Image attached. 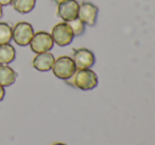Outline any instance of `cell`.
I'll return each instance as SVG.
<instances>
[{
	"label": "cell",
	"instance_id": "obj_1",
	"mask_svg": "<svg viewBox=\"0 0 155 145\" xmlns=\"http://www.w3.org/2000/svg\"><path fill=\"white\" fill-rule=\"evenodd\" d=\"M74 87L82 90V91H90L98 85V76L93 70L82 69L76 70L73 75Z\"/></svg>",
	"mask_w": 155,
	"mask_h": 145
},
{
	"label": "cell",
	"instance_id": "obj_2",
	"mask_svg": "<svg viewBox=\"0 0 155 145\" xmlns=\"http://www.w3.org/2000/svg\"><path fill=\"white\" fill-rule=\"evenodd\" d=\"M76 66L73 58L68 55H62L55 58L52 71L53 74L57 78L65 81L68 78H72L76 72Z\"/></svg>",
	"mask_w": 155,
	"mask_h": 145
},
{
	"label": "cell",
	"instance_id": "obj_3",
	"mask_svg": "<svg viewBox=\"0 0 155 145\" xmlns=\"http://www.w3.org/2000/svg\"><path fill=\"white\" fill-rule=\"evenodd\" d=\"M12 29V40H14L16 45L19 47H27L30 45L35 33L31 23L28 21H19L15 23Z\"/></svg>",
	"mask_w": 155,
	"mask_h": 145
},
{
	"label": "cell",
	"instance_id": "obj_4",
	"mask_svg": "<svg viewBox=\"0 0 155 145\" xmlns=\"http://www.w3.org/2000/svg\"><path fill=\"white\" fill-rule=\"evenodd\" d=\"M52 38L54 40V43H56L59 47H67L73 41L74 34L69 23L65 21L58 22L52 28Z\"/></svg>",
	"mask_w": 155,
	"mask_h": 145
},
{
	"label": "cell",
	"instance_id": "obj_5",
	"mask_svg": "<svg viewBox=\"0 0 155 145\" xmlns=\"http://www.w3.org/2000/svg\"><path fill=\"white\" fill-rule=\"evenodd\" d=\"M55 43L52 38L51 33L45 32V31H38V32L34 33V36H33L29 46L35 54H39L51 51Z\"/></svg>",
	"mask_w": 155,
	"mask_h": 145
},
{
	"label": "cell",
	"instance_id": "obj_6",
	"mask_svg": "<svg viewBox=\"0 0 155 145\" xmlns=\"http://www.w3.org/2000/svg\"><path fill=\"white\" fill-rule=\"evenodd\" d=\"M73 60L75 63L76 69H91L95 64V55L92 51L86 48H79L73 51Z\"/></svg>",
	"mask_w": 155,
	"mask_h": 145
},
{
	"label": "cell",
	"instance_id": "obj_7",
	"mask_svg": "<svg viewBox=\"0 0 155 145\" xmlns=\"http://www.w3.org/2000/svg\"><path fill=\"white\" fill-rule=\"evenodd\" d=\"M98 8L91 2H82L78 9V18L87 26L93 27L97 21Z\"/></svg>",
	"mask_w": 155,
	"mask_h": 145
},
{
	"label": "cell",
	"instance_id": "obj_8",
	"mask_svg": "<svg viewBox=\"0 0 155 145\" xmlns=\"http://www.w3.org/2000/svg\"><path fill=\"white\" fill-rule=\"evenodd\" d=\"M57 5V15L63 21L68 22L77 18L79 3L76 0H67Z\"/></svg>",
	"mask_w": 155,
	"mask_h": 145
},
{
	"label": "cell",
	"instance_id": "obj_9",
	"mask_svg": "<svg viewBox=\"0 0 155 145\" xmlns=\"http://www.w3.org/2000/svg\"><path fill=\"white\" fill-rule=\"evenodd\" d=\"M55 61V57L51 52H43V53L36 54L32 60V66L40 72H48L52 70Z\"/></svg>",
	"mask_w": 155,
	"mask_h": 145
},
{
	"label": "cell",
	"instance_id": "obj_10",
	"mask_svg": "<svg viewBox=\"0 0 155 145\" xmlns=\"http://www.w3.org/2000/svg\"><path fill=\"white\" fill-rule=\"evenodd\" d=\"M17 72L8 65H0V85L2 87H10L16 82Z\"/></svg>",
	"mask_w": 155,
	"mask_h": 145
},
{
	"label": "cell",
	"instance_id": "obj_11",
	"mask_svg": "<svg viewBox=\"0 0 155 145\" xmlns=\"http://www.w3.org/2000/svg\"><path fill=\"white\" fill-rule=\"evenodd\" d=\"M16 58V50L11 43L0 45V65H8Z\"/></svg>",
	"mask_w": 155,
	"mask_h": 145
},
{
	"label": "cell",
	"instance_id": "obj_12",
	"mask_svg": "<svg viewBox=\"0 0 155 145\" xmlns=\"http://www.w3.org/2000/svg\"><path fill=\"white\" fill-rule=\"evenodd\" d=\"M12 6L20 14H29L34 10L36 0H12Z\"/></svg>",
	"mask_w": 155,
	"mask_h": 145
},
{
	"label": "cell",
	"instance_id": "obj_13",
	"mask_svg": "<svg viewBox=\"0 0 155 145\" xmlns=\"http://www.w3.org/2000/svg\"><path fill=\"white\" fill-rule=\"evenodd\" d=\"M12 27L8 22L0 21V45L11 43V40H12Z\"/></svg>",
	"mask_w": 155,
	"mask_h": 145
},
{
	"label": "cell",
	"instance_id": "obj_14",
	"mask_svg": "<svg viewBox=\"0 0 155 145\" xmlns=\"http://www.w3.org/2000/svg\"><path fill=\"white\" fill-rule=\"evenodd\" d=\"M68 23H69V26L73 31L74 36H80V35L84 34V30H86V25L78 17L71 21H68Z\"/></svg>",
	"mask_w": 155,
	"mask_h": 145
},
{
	"label": "cell",
	"instance_id": "obj_15",
	"mask_svg": "<svg viewBox=\"0 0 155 145\" xmlns=\"http://www.w3.org/2000/svg\"><path fill=\"white\" fill-rule=\"evenodd\" d=\"M4 95H5V90H4V87L0 85V102L4 98Z\"/></svg>",
	"mask_w": 155,
	"mask_h": 145
},
{
	"label": "cell",
	"instance_id": "obj_16",
	"mask_svg": "<svg viewBox=\"0 0 155 145\" xmlns=\"http://www.w3.org/2000/svg\"><path fill=\"white\" fill-rule=\"evenodd\" d=\"M12 3V0H0V4L2 6H6V5H10Z\"/></svg>",
	"mask_w": 155,
	"mask_h": 145
},
{
	"label": "cell",
	"instance_id": "obj_17",
	"mask_svg": "<svg viewBox=\"0 0 155 145\" xmlns=\"http://www.w3.org/2000/svg\"><path fill=\"white\" fill-rule=\"evenodd\" d=\"M2 8H3V6H2L1 4H0V18H1V17L3 16V9H2Z\"/></svg>",
	"mask_w": 155,
	"mask_h": 145
},
{
	"label": "cell",
	"instance_id": "obj_18",
	"mask_svg": "<svg viewBox=\"0 0 155 145\" xmlns=\"http://www.w3.org/2000/svg\"><path fill=\"white\" fill-rule=\"evenodd\" d=\"M54 2H55L56 4H59V3H61V2L63 1H67V0H53Z\"/></svg>",
	"mask_w": 155,
	"mask_h": 145
},
{
	"label": "cell",
	"instance_id": "obj_19",
	"mask_svg": "<svg viewBox=\"0 0 155 145\" xmlns=\"http://www.w3.org/2000/svg\"><path fill=\"white\" fill-rule=\"evenodd\" d=\"M52 145H67V144H64V143H59V142H57V143H54V144H52Z\"/></svg>",
	"mask_w": 155,
	"mask_h": 145
}]
</instances>
